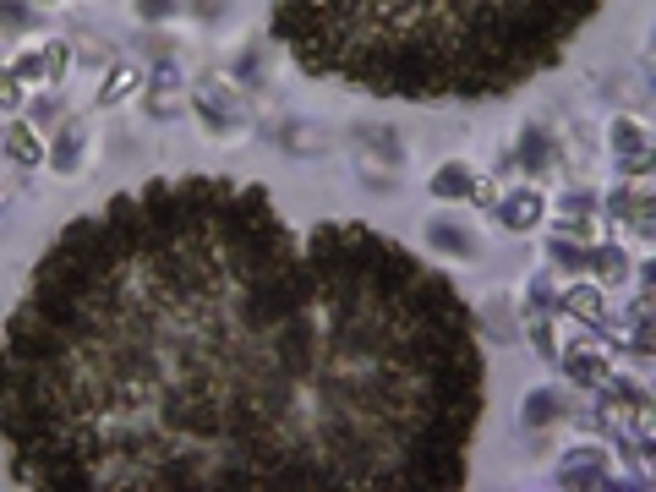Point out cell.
Returning a JSON list of instances; mask_svg holds the SVG:
<instances>
[{
	"label": "cell",
	"instance_id": "obj_1",
	"mask_svg": "<svg viewBox=\"0 0 656 492\" xmlns=\"http://www.w3.org/2000/svg\"><path fill=\"white\" fill-rule=\"evenodd\" d=\"M569 307L580 312V317H602V295H596V290H574Z\"/></svg>",
	"mask_w": 656,
	"mask_h": 492
},
{
	"label": "cell",
	"instance_id": "obj_2",
	"mask_svg": "<svg viewBox=\"0 0 656 492\" xmlns=\"http://www.w3.org/2000/svg\"><path fill=\"white\" fill-rule=\"evenodd\" d=\"M126 88H137V71H115V77H110V88H104V104H110V99H121Z\"/></svg>",
	"mask_w": 656,
	"mask_h": 492
},
{
	"label": "cell",
	"instance_id": "obj_3",
	"mask_svg": "<svg viewBox=\"0 0 656 492\" xmlns=\"http://www.w3.org/2000/svg\"><path fill=\"white\" fill-rule=\"evenodd\" d=\"M536 208H541L536 197H525V203H514V208H509V225H531V219H536Z\"/></svg>",
	"mask_w": 656,
	"mask_h": 492
},
{
	"label": "cell",
	"instance_id": "obj_4",
	"mask_svg": "<svg viewBox=\"0 0 656 492\" xmlns=\"http://www.w3.org/2000/svg\"><path fill=\"white\" fill-rule=\"evenodd\" d=\"M432 186H443V192H459V186H465V170H459V164H449V170H443V181H432Z\"/></svg>",
	"mask_w": 656,
	"mask_h": 492
},
{
	"label": "cell",
	"instance_id": "obj_5",
	"mask_svg": "<svg viewBox=\"0 0 656 492\" xmlns=\"http://www.w3.org/2000/svg\"><path fill=\"white\" fill-rule=\"evenodd\" d=\"M11 148H17L22 159H33V153H39V143H33V137H28V131H22V126H17V137H11Z\"/></svg>",
	"mask_w": 656,
	"mask_h": 492
}]
</instances>
